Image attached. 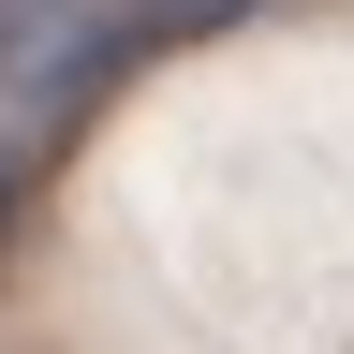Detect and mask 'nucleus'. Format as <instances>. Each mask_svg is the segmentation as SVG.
Segmentation results:
<instances>
[{
	"instance_id": "f257e3e1",
	"label": "nucleus",
	"mask_w": 354,
	"mask_h": 354,
	"mask_svg": "<svg viewBox=\"0 0 354 354\" xmlns=\"http://www.w3.org/2000/svg\"><path fill=\"white\" fill-rule=\"evenodd\" d=\"M236 15H251V0H88V15L59 30V59H44V88H30V104H44V118H30V162L59 148L74 118H104L133 74H162L177 44H221Z\"/></svg>"
},
{
	"instance_id": "f03ea898",
	"label": "nucleus",
	"mask_w": 354,
	"mask_h": 354,
	"mask_svg": "<svg viewBox=\"0 0 354 354\" xmlns=\"http://www.w3.org/2000/svg\"><path fill=\"white\" fill-rule=\"evenodd\" d=\"M74 15H88V0H0V88H15V74H30L44 44L74 30Z\"/></svg>"
},
{
	"instance_id": "7ed1b4c3",
	"label": "nucleus",
	"mask_w": 354,
	"mask_h": 354,
	"mask_svg": "<svg viewBox=\"0 0 354 354\" xmlns=\"http://www.w3.org/2000/svg\"><path fill=\"white\" fill-rule=\"evenodd\" d=\"M15 192H30V148H15V162H0V236H15Z\"/></svg>"
}]
</instances>
